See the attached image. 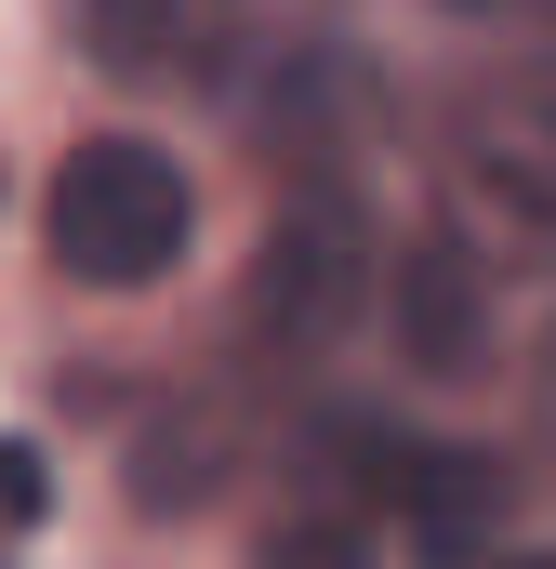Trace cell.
<instances>
[{
    "label": "cell",
    "instance_id": "277c9868",
    "mask_svg": "<svg viewBox=\"0 0 556 569\" xmlns=\"http://www.w3.org/2000/svg\"><path fill=\"white\" fill-rule=\"evenodd\" d=\"M398 358L437 371V385L490 371V266H477L450 226H424L411 252H398Z\"/></svg>",
    "mask_w": 556,
    "mask_h": 569
},
{
    "label": "cell",
    "instance_id": "52a82bcc",
    "mask_svg": "<svg viewBox=\"0 0 556 569\" xmlns=\"http://www.w3.org/2000/svg\"><path fill=\"white\" fill-rule=\"evenodd\" d=\"M212 477H226V463H212V425H186V437L159 425V437H146V463H133V503H146V517H159V503H199Z\"/></svg>",
    "mask_w": 556,
    "mask_h": 569
},
{
    "label": "cell",
    "instance_id": "3957f363",
    "mask_svg": "<svg viewBox=\"0 0 556 569\" xmlns=\"http://www.w3.org/2000/svg\"><path fill=\"white\" fill-rule=\"evenodd\" d=\"M464 199H477L490 239H517L530 266L556 252V80L490 93V107L464 120Z\"/></svg>",
    "mask_w": 556,
    "mask_h": 569
},
{
    "label": "cell",
    "instance_id": "9c48e42d",
    "mask_svg": "<svg viewBox=\"0 0 556 569\" xmlns=\"http://www.w3.org/2000/svg\"><path fill=\"white\" fill-rule=\"evenodd\" d=\"M464 13H490V0H464Z\"/></svg>",
    "mask_w": 556,
    "mask_h": 569
},
{
    "label": "cell",
    "instance_id": "ba28073f",
    "mask_svg": "<svg viewBox=\"0 0 556 569\" xmlns=\"http://www.w3.org/2000/svg\"><path fill=\"white\" fill-rule=\"evenodd\" d=\"M53 517V463H40V437H0V530H40Z\"/></svg>",
    "mask_w": 556,
    "mask_h": 569
},
{
    "label": "cell",
    "instance_id": "5b68a950",
    "mask_svg": "<svg viewBox=\"0 0 556 569\" xmlns=\"http://www.w3.org/2000/svg\"><path fill=\"white\" fill-rule=\"evenodd\" d=\"M80 40H93L107 80H212L226 0H80Z\"/></svg>",
    "mask_w": 556,
    "mask_h": 569
},
{
    "label": "cell",
    "instance_id": "8992f818",
    "mask_svg": "<svg viewBox=\"0 0 556 569\" xmlns=\"http://www.w3.org/2000/svg\"><path fill=\"white\" fill-rule=\"evenodd\" d=\"M398 530H411L424 557H464V543H490V517H504V463L490 450H437V437H411V463H398Z\"/></svg>",
    "mask_w": 556,
    "mask_h": 569
},
{
    "label": "cell",
    "instance_id": "7a4b0ae2",
    "mask_svg": "<svg viewBox=\"0 0 556 569\" xmlns=\"http://www.w3.org/2000/svg\"><path fill=\"white\" fill-rule=\"evenodd\" d=\"M358 305H371V226H358V199L345 186L278 199L266 252H252V331L291 345V358H318V345L358 331Z\"/></svg>",
    "mask_w": 556,
    "mask_h": 569
},
{
    "label": "cell",
    "instance_id": "6da1fadb",
    "mask_svg": "<svg viewBox=\"0 0 556 569\" xmlns=\"http://www.w3.org/2000/svg\"><path fill=\"white\" fill-rule=\"evenodd\" d=\"M53 266L80 291H146L186 266V226H199V199H186V172L133 133H93L67 146V172H53Z\"/></svg>",
    "mask_w": 556,
    "mask_h": 569
},
{
    "label": "cell",
    "instance_id": "30bf717a",
    "mask_svg": "<svg viewBox=\"0 0 556 569\" xmlns=\"http://www.w3.org/2000/svg\"><path fill=\"white\" fill-rule=\"evenodd\" d=\"M544 80H556V53H544Z\"/></svg>",
    "mask_w": 556,
    "mask_h": 569
}]
</instances>
